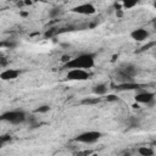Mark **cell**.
I'll return each mask as SVG.
<instances>
[{
  "instance_id": "1",
  "label": "cell",
  "mask_w": 156,
  "mask_h": 156,
  "mask_svg": "<svg viewBox=\"0 0 156 156\" xmlns=\"http://www.w3.org/2000/svg\"><path fill=\"white\" fill-rule=\"evenodd\" d=\"M95 65V54L91 52H85V54H80L74 58L68 60L65 63V68H71V69H89L91 67H94Z\"/></svg>"
},
{
  "instance_id": "2",
  "label": "cell",
  "mask_w": 156,
  "mask_h": 156,
  "mask_svg": "<svg viewBox=\"0 0 156 156\" xmlns=\"http://www.w3.org/2000/svg\"><path fill=\"white\" fill-rule=\"evenodd\" d=\"M136 72H138V68L133 63H122L117 68V77H118L117 79L121 80L122 83L134 82L133 77L136 74Z\"/></svg>"
},
{
  "instance_id": "3",
  "label": "cell",
  "mask_w": 156,
  "mask_h": 156,
  "mask_svg": "<svg viewBox=\"0 0 156 156\" xmlns=\"http://www.w3.org/2000/svg\"><path fill=\"white\" fill-rule=\"evenodd\" d=\"M26 119H27V116L21 110L7 111V112H4L0 115V121L9 122L11 124H20V123H23Z\"/></svg>"
},
{
  "instance_id": "4",
  "label": "cell",
  "mask_w": 156,
  "mask_h": 156,
  "mask_svg": "<svg viewBox=\"0 0 156 156\" xmlns=\"http://www.w3.org/2000/svg\"><path fill=\"white\" fill-rule=\"evenodd\" d=\"M100 138H101V133L100 132H98V130H89V132H84V133L77 135L74 138V140L79 141V143H84V144H91V143L98 141Z\"/></svg>"
},
{
  "instance_id": "5",
  "label": "cell",
  "mask_w": 156,
  "mask_h": 156,
  "mask_svg": "<svg viewBox=\"0 0 156 156\" xmlns=\"http://www.w3.org/2000/svg\"><path fill=\"white\" fill-rule=\"evenodd\" d=\"M135 101L140 104H145L147 106H152L155 102V95L150 91H139L135 94Z\"/></svg>"
},
{
  "instance_id": "6",
  "label": "cell",
  "mask_w": 156,
  "mask_h": 156,
  "mask_svg": "<svg viewBox=\"0 0 156 156\" xmlns=\"http://www.w3.org/2000/svg\"><path fill=\"white\" fill-rule=\"evenodd\" d=\"M90 74L84 69H69L66 74L67 80H87Z\"/></svg>"
},
{
  "instance_id": "7",
  "label": "cell",
  "mask_w": 156,
  "mask_h": 156,
  "mask_svg": "<svg viewBox=\"0 0 156 156\" xmlns=\"http://www.w3.org/2000/svg\"><path fill=\"white\" fill-rule=\"evenodd\" d=\"M72 12L74 13H79V15H93L95 13V7L93 4H80L78 6H74L72 10Z\"/></svg>"
},
{
  "instance_id": "8",
  "label": "cell",
  "mask_w": 156,
  "mask_h": 156,
  "mask_svg": "<svg viewBox=\"0 0 156 156\" xmlns=\"http://www.w3.org/2000/svg\"><path fill=\"white\" fill-rule=\"evenodd\" d=\"M149 35H150L149 32L146 29H144V28H136L130 33L132 39H134L135 41H144V40H146L149 38Z\"/></svg>"
},
{
  "instance_id": "9",
  "label": "cell",
  "mask_w": 156,
  "mask_h": 156,
  "mask_svg": "<svg viewBox=\"0 0 156 156\" xmlns=\"http://www.w3.org/2000/svg\"><path fill=\"white\" fill-rule=\"evenodd\" d=\"M21 74V72L18 69H13V68H7L5 71H2L0 73V79L2 80H13L16 79L18 76Z\"/></svg>"
},
{
  "instance_id": "10",
  "label": "cell",
  "mask_w": 156,
  "mask_h": 156,
  "mask_svg": "<svg viewBox=\"0 0 156 156\" xmlns=\"http://www.w3.org/2000/svg\"><path fill=\"white\" fill-rule=\"evenodd\" d=\"M141 85L138 84V83H134V82H129V83H121L119 85L116 87L117 90H138L140 89Z\"/></svg>"
},
{
  "instance_id": "11",
  "label": "cell",
  "mask_w": 156,
  "mask_h": 156,
  "mask_svg": "<svg viewBox=\"0 0 156 156\" xmlns=\"http://www.w3.org/2000/svg\"><path fill=\"white\" fill-rule=\"evenodd\" d=\"M106 91H107V87H106L105 84H102V83H101V84H96V85L93 87V93H94L95 95H98V96L105 95Z\"/></svg>"
},
{
  "instance_id": "12",
  "label": "cell",
  "mask_w": 156,
  "mask_h": 156,
  "mask_svg": "<svg viewBox=\"0 0 156 156\" xmlns=\"http://www.w3.org/2000/svg\"><path fill=\"white\" fill-rule=\"evenodd\" d=\"M138 151L141 156H152L154 155V150L151 147H147V146H141V147H139Z\"/></svg>"
},
{
  "instance_id": "13",
  "label": "cell",
  "mask_w": 156,
  "mask_h": 156,
  "mask_svg": "<svg viewBox=\"0 0 156 156\" xmlns=\"http://www.w3.org/2000/svg\"><path fill=\"white\" fill-rule=\"evenodd\" d=\"M101 101L100 98H85L82 100V104L83 105H95V104H99Z\"/></svg>"
},
{
  "instance_id": "14",
  "label": "cell",
  "mask_w": 156,
  "mask_h": 156,
  "mask_svg": "<svg viewBox=\"0 0 156 156\" xmlns=\"http://www.w3.org/2000/svg\"><path fill=\"white\" fill-rule=\"evenodd\" d=\"M61 12H62V10H61L60 7H54L52 10L49 11V17H50V18H56Z\"/></svg>"
},
{
  "instance_id": "15",
  "label": "cell",
  "mask_w": 156,
  "mask_h": 156,
  "mask_svg": "<svg viewBox=\"0 0 156 156\" xmlns=\"http://www.w3.org/2000/svg\"><path fill=\"white\" fill-rule=\"evenodd\" d=\"M135 5H136V0H133V1H130V0H124V1L122 2L123 9H132V7H134Z\"/></svg>"
},
{
  "instance_id": "16",
  "label": "cell",
  "mask_w": 156,
  "mask_h": 156,
  "mask_svg": "<svg viewBox=\"0 0 156 156\" xmlns=\"http://www.w3.org/2000/svg\"><path fill=\"white\" fill-rule=\"evenodd\" d=\"M50 110V106L49 105H41V106H39L37 110H35V112H38V113H45V112H48Z\"/></svg>"
},
{
  "instance_id": "17",
  "label": "cell",
  "mask_w": 156,
  "mask_h": 156,
  "mask_svg": "<svg viewBox=\"0 0 156 156\" xmlns=\"http://www.w3.org/2000/svg\"><path fill=\"white\" fill-rule=\"evenodd\" d=\"M91 151L90 150H79L77 152H74V156H90Z\"/></svg>"
},
{
  "instance_id": "18",
  "label": "cell",
  "mask_w": 156,
  "mask_h": 156,
  "mask_svg": "<svg viewBox=\"0 0 156 156\" xmlns=\"http://www.w3.org/2000/svg\"><path fill=\"white\" fill-rule=\"evenodd\" d=\"M11 141V136L10 135H0V145H4L6 143Z\"/></svg>"
},
{
  "instance_id": "19",
  "label": "cell",
  "mask_w": 156,
  "mask_h": 156,
  "mask_svg": "<svg viewBox=\"0 0 156 156\" xmlns=\"http://www.w3.org/2000/svg\"><path fill=\"white\" fill-rule=\"evenodd\" d=\"M117 100H118V98L113 94H110V95L106 96V101H117Z\"/></svg>"
},
{
  "instance_id": "20",
  "label": "cell",
  "mask_w": 156,
  "mask_h": 156,
  "mask_svg": "<svg viewBox=\"0 0 156 156\" xmlns=\"http://www.w3.org/2000/svg\"><path fill=\"white\" fill-rule=\"evenodd\" d=\"M154 45H155V41H151V43H149L147 45H145V46L143 48V50H147L150 46H154Z\"/></svg>"
},
{
  "instance_id": "21",
  "label": "cell",
  "mask_w": 156,
  "mask_h": 156,
  "mask_svg": "<svg viewBox=\"0 0 156 156\" xmlns=\"http://www.w3.org/2000/svg\"><path fill=\"white\" fill-rule=\"evenodd\" d=\"M21 16L26 17V16H28V12H21Z\"/></svg>"
},
{
  "instance_id": "22",
  "label": "cell",
  "mask_w": 156,
  "mask_h": 156,
  "mask_svg": "<svg viewBox=\"0 0 156 156\" xmlns=\"http://www.w3.org/2000/svg\"><path fill=\"white\" fill-rule=\"evenodd\" d=\"M1 146H2V145H0V149H1Z\"/></svg>"
}]
</instances>
